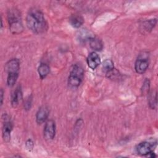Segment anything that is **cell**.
Instances as JSON below:
<instances>
[{
    "mask_svg": "<svg viewBox=\"0 0 158 158\" xmlns=\"http://www.w3.org/2000/svg\"><path fill=\"white\" fill-rule=\"evenodd\" d=\"M26 22L27 27L35 34H42L48 29V23L43 12L36 7L29 9Z\"/></svg>",
    "mask_w": 158,
    "mask_h": 158,
    "instance_id": "6da1fadb",
    "label": "cell"
},
{
    "mask_svg": "<svg viewBox=\"0 0 158 158\" xmlns=\"http://www.w3.org/2000/svg\"><path fill=\"white\" fill-rule=\"evenodd\" d=\"M7 17L10 31L13 34L20 33L23 30V27L20 12L15 9H10L8 11Z\"/></svg>",
    "mask_w": 158,
    "mask_h": 158,
    "instance_id": "7a4b0ae2",
    "label": "cell"
},
{
    "mask_svg": "<svg viewBox=\"0 0 158 158\" xmlns=\"http://www.w3.org/2000/svg\"><path fill=\"white\" fill-rule=\"evenodd\" d=\"M84 75L83 68L78 64L74 65L70 72L68 84L72 88L78 87L81 83Z\"/></svg>",
    "mask_w": 158,
    "mask_h": 158,
    "instance_id": "3957f363",
    "label": "cell"
},
{
    "mask_svg": "<svg viewBox=\"0 0 158 158\" xmlns=\"http://www.w3.org/2000/svg\"><path fill=\"white\" fill-rule=\"evenodd\" d=\"M56 134V124L53 120H48L44 128V136L45 139L51 140L52 139Z\"/></svg>",
    "mask_w": 158,
    "mask_h": 158,
    "instance_id": "277c9868",
    "label": "cell"
},
{
    "mask_svg": "<svg viewBox=\"0 0 158 158\" xmlns=\"http://www.w3.org/2000/svg\"><path fill=\"white\" fill-rule=\"evenodd\" d=\"M149 66V62L148 57H143L141 55L136 60L135 64V69L138 73H144Z\"/></svg>",
    "mask_w": 158,
    "mask_h": 158,
    "instance_id": "5b68a950",
    "label": "cell"
},
{
    "mask_svg": "<svg viewBox=\"0 0 158 158\" xmlns=\"http://www.w3.org/2000/svg\"><path fill=\"white\" fill-rule=\"evenodd\" d=\"M153 144L148 142L144 141L138 144L136 146V151L138 154L141 156H147L149 153L153 151Z\"/></svg>",
    "mask_w": 158,
    "mask_h": 158,
    "instance_id": "8992f818",
    "label": "cell"
},
{
    "mask_svg": "<svg viewBox=\"0 0 158 158\" xmlns=\"http://www.w3.org/2000/svg\"><path fill=\"white\" fill-rule=\"evenodd\" d=\"M20 63L17 59H12L9 60L5 65V70L7 73H19Z\"/></svg>",
    "mask_w": 158,
    "mask_h": 158,
    "instance_id": "52a82bcc",
    "label": "cell"
},
{
    "mask_svg": "<svg viewBox=\"0 0 158 158\" xmlns=\"http://www.w3.org/2000/svg\"><path fill=\"white\" fill-rule=\"evenodd\" d=\"M49 114V110L48 107L46 106H43L40 107L36 112V120L38 124H41L44 123L48 118Z\"/></svg>",
    "mask_w": 158,
    "mask_h": 158,
    "instance_id": "ba28073f",
    "label": "cell"
},
{
    "mask_svg": "<svg viewBox=\"0 0 158 158\" xmlns=\"http://www.w3.org/2000/svg\"><path fill=\"white\" fill-rule=\"evenodd\" d=\"M87 64L89 68L94 70L100 64L101 60L98 54L95 52H91L87 57Z\"/></svg>",
    "mask_w": 158,
    "mask_h": 158,
    "instance_id": "9c48e42d",
    "label": "cell"
},
{
    "mask_svg": "<svg viewBox=\"0 0 158 158\" xmlns=\"http://www.w3.org/2000/svg\"><path fill=\"white\" fill-rule=\"evenodd\" d=\"M22 99V92L20 86H18L14 91L11 96V105L13 107H16Z\"/></svg>",
    "mask_w": 158,
    "mask_h": 158,
    "instance_id": "30bf717a",
    "label": "cell"
},
{
    "mask_svg": "<svg viewBox=\"0 0 158 158\" xmlns=\"http://www.w3.org/2000/svg\"><path fill=\"white\" fill-rule=\"evenodd\" d=\"M12 129V125L10 120H6L2 126V138L5 142H9L10 140V133Z\"/></svg>",
    "mask_w": 158,
    "mask_h": 158,
    "instance_id": "8fae6325",
    "label": "cell"
},
{
    "mask_svg": "<svg viewBox=\"0 0 158 158\" xmlns=\"http://www.w3.org/2000/svg\"><path fill=\"white\" fill-rule=\"evenodd\" d=\"M69 22L74 28L80 27L84 23V19L80 15H72L69 19Z\"/></svg>",
    "mask_w": 158,
    "mask_h": 158,
    "instance_id": "7c38bea8",
    "label": "cell"
},
{
    "mask_svg": "<svg viewBox=\"0 0 158 158\" xmlns=\"http://www.w3.org/2000/svg\"><path fill=\"white\" fill-rule=\"evenodd\" d=\"M89 46L90 47L97 51H101L103 48V44L101 41V40L95 38V37H91L89 40Z\"/></svg>",
    "mask_w": 158,
    "mask_h": 158,
    "instance_id": "4fadbf2b",
    "label": "cell"
},
{
    "mask_svg": "<svg viewBox=\"0 0 158 158\" xmlns=\"http://www.w3.org/2000/svg\"><path fill=\"white\" fill-rule=\"evenodd\" d=\"M38 72L40 75V77L41 79H44L49 74L50 72L49 66L46 64H41L38 69Z\"/></svg>",
    "mask_w": 158,
    "mask_h": 158,
    "instance_id": "5bb4252c",
    "label": "cell"
},
{
    "mask_svg": "<svg viewBox=\"0 0 158 158\" xmlns=\"http://www.w3.org/2000/svg\"><path fill=\"white\" fill-rule=\"evenodd\" d=\"M114 69V63L111 60L107 59L103 62L102 69H103V71L106 73V74L109 72L111 71L112 70H113Z\"/></svg>",
    "mask_w": 158,
    "mask_h": 158,
    "instance_id": "9a60e30c",
    "label": "cell"
},
{
    "mask_svg": "<svg viewBox=\"0 0 158 158\" xmlns=\"http://www.w3.org/2000/svg\"><path fill=\"white\" fill-rule=\"evenodd\" d=\"M19 73H9L7 78V84L9 86H13L17 81Z\"/></svg>",
    "mask_w": 158,
    "mask_h": 158,
    "instance_id": "2e32d148",
    "label": "cell"
},
{
    "mask_svg": "<svg viewBox=\"0 0 158 158\" xmlns=\"http://www.w3.org/2000/svg\"><path fill=\"white\" fill-rule=\"evenodd\" d=\"M157 95H156V92L154 94L153 93H151L149 97V104L151 108L154 109L155 106H156L157 104Z\"/></svg>",
    "mask_w": 158,
    "mask_h": 158,
    "instance_id": "e0dca14e",
    "label": "cell"
},
{
    "mask_svg": "<svg viewBox=\"0 0 158 158\" xmlns=\"http://www.w3.org/2000/svg\"><path fill=\"white\" fill-rule=\"evenodd\" d=\"M156 23V19H151V20L147 21L143 23V27H144V30H151L152 28L155 26Z\"/></svg>",
    "mask_w": 158,
    "mask_h": 158,
    "instance_id": "ac0fdd59",
    "label": "cell"
},
{
    "mask_svg": "<svg viewBox=\"0 0 158 158\" xmlns=\"http://www.w3.org/2000/svg\"><path fill=\"white\" fill-rule=\"evenodd\" d=\"M149 88H150V82H149V80L146 79L144 83H143V87H142V93L144 94H148L149 93Z\"/></svg>",
    "mask_w": 158,
    "mask_h": 158,
    "instance_id": "d6986e66",
    "label": "cell"
},
{
    "mask_svg": "<svg viewBox=\"0 0 158 158\" xmlns=\"http://www.w3.org/2000/svg\"><path fill=\"white\" fill-rule=\"evenodd\" d=\"M25 146H26L27 149L28 151H30L33 148V141L31 139H28V141H27V142L25 143Z\"/></svg>",
    "mask_w": 158,
    "mask_h": 158,
    "instance_id": "ffe728a7",
    "label": "cell"
},
{
    "mask_svg": "<svg viewBox=\"0 0 158 158\" xmlns=\"http://www.w3.org/2000/svg\"><path fill=\"white\" fill-rule=\"evenodd\" d=\"M31 99H28L27 101L25 102V107L26 109H29L31 107Z\"/></svg>",
    "mask_w": 158,
    "mask_h": 158,
    "instance_id": "44dd1931",
    "label": "cell"
},
{
    "mask_svg": "<svg viewBox=\"0 0 158 158\" xmlns=\"http://www.w3.org/2000/svg\"><path fill=\"white\" fill-rule=\"evenodd\" d=\"M1 106H2V102H3V94H4V91L3 89L1 88Z\"/></svg>",
    "mask_w": 158,
    "mask_h": 158,
    "instance_id": "7402d4cb",
    "label": "cell"
}]
</instances>
